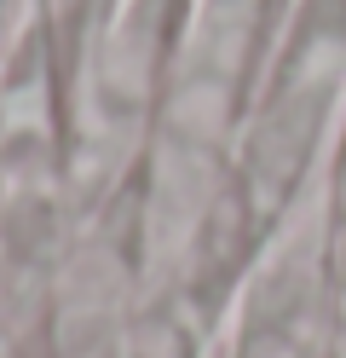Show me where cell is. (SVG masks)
<instances>
[{"mask_svg": "<svg viewBox=\"0 0 346 358\" xmlns=\"http://www.w3.org/2000/svg\"><path fill=\"white\" fill-rule=\"evenodd\" d=\"M225 358H323V347L300 329L277 324H237L225 335Z\"/></svg>", "mask_w": 346, "mask_h": 358, "instance_id": "cell-2", "label": "cell"}, {"mask_svg": "<svg viewBox=\"0 0 346 358\" xmlns=\"http://www.w3.org/2000/svg\"><path fill=\"white\" fill-rule=\"evenodd\" d=\"M323 208L335 220H346V127H340V145H335V162L323 173Z\"/></svg>", "mask_w": 346, "mask_h": 358, "instance_id": "cell-3", "label": "cell"}, {"mask_svg": "<svg viewBox=\"0 0 346 358\" xmlns=\"http://www.w3.org/2000/svg\"><path fill=\"white\" fill-rule=\"evenodd\" d=\"M346 104V0H300L271 58L248 93V116L237 133V179L248 203L277 226L300 196L335 139V116Z\"/></svg>", "mask_w": 346, "mask_h": 358, "instance_id": "cell-1", "label": "cell"}]
</instances>
